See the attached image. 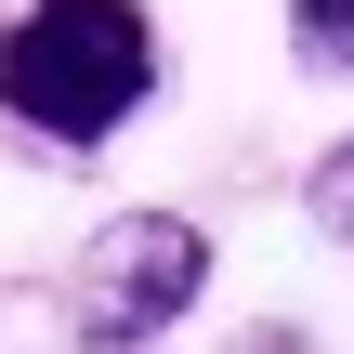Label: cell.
Listing matches in <instances>:
<instances>
[{
	"label": "cell",
	"instance_id": "6da1fadb",
	"mask_svg": "<svg viewBox=\"0 0 354 354\" xmlns=\"http://www.w3.org/2000/svg\"><path fill=\"white\" fill-rule=\"evenodd\" d=\"M158 13L145 0H26L0 26V118L53 158H105L158 105Z\"/></svg>",
	"mask_w": 354,
	"mask_h": 354
},
{
	"label": "cell",
	"instance_id": "7a4b0ae2",
	"mask_svg": "<svg viewBox=\"0 0 354 354\" xmlns=\"http://www.w3.org/2000/svg\"><path fill=\"white\" fill-rule=\"evenodd\" d=\"M210 223L197 210H105L66 263V342L79 354H158L210 302Z\"/></svg>",
	"mask_w": 354,
	"mask_h": 354
},
{
	"label": "cell",
	"instance_id": "3957f363",
	"mask_svg": "<svg viewBox=\"0 0 354 354\" xmlns=\"http://www.w3.org/2000/svg\"><path fill=\"white\" fill-rule=\"evenodd\" d=\"M289 53L315 79H354V0H289Z\"/></svg>",
	"mask_w": 354,
	"mask_h": 354
},
{
	"label": "cell",
	"instance_id": "277c9868",
	"mask_svg": "<svg viewBox=\"0 0 354 354\" xmlns=\"http://www.w3.org/2000/svg\"><path fill=\"white\" fill-rule=\"evenodd\" d=\"M302 223H315L328 250H354V131L315 158V171H302Z\"/></svg>",
	"mask_w": 354,
	"mask_h": 354
},
{
	"label": "cell",
	"instance_id": "5b68a950",
	"mask_svg": "<svg viewBox=\"0 0 354 354\" xmlns=\"http://www.w3.org/2000/svg\"><path fill=\"white\" fill-rule=\"evenodd\" d=\"M263 354H328V342H302V328H276V342H263Z\"/></svg>",
	"mask_w": 354,
	"mask_h": 354
}]
</instances>
